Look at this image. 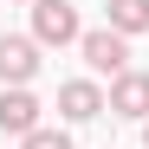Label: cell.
Segmentation results:
<instances>
[{
  "mask_svg": "<svg viewBox=\"0 0 149 149\" xmlns=\"http://www.w3.org/2000/svg\"><path fill=\"white\" fill-rule=\"evenodd\" d=\"M33 130H45V123H39V97L33 91H0V136H19V143H26Z\"/></svg>",
  "mask_w": 149,
  "mask_h": 149,
  "instance_id": "5",
  "label": "cell"
},
{
  "mask_svg": "<svg viewBox=\"0 0 149 149\" xmlns=\"http://www.w3.org/2000/svg\"><path fill=\"white\" fill-rule=\"evenodd\" d=\"M104 26L123 33V39L149 33V0H104Z\"/></svg>",
  "mask_w": 149,
  "mask_h": 149,
  "instance_id": "7",
  "label": "cell"
},
{
  "mask_svg": "<svg viewBox=\"0 0 149 149\" xmlns=\"http://www.w3.org/2000/svg\"><path fill=\"white\" fill-rule=\"evenodd\" d=\"M143 149H149V123H143Z\"/></svg>",
  "mask_w": 149,
  "mask_h": 149,
  "instance_id": "9",
  "label": "cell"
},
{
  "mask_svg": "<svg viewBox=\"0 0 149 149\" xmlns=\"http://www.w3.org/2000/svg\"><path fill=\"white\" fill-rule=\"evenodd\" d=\"M110 110H117V117L149 123V71H123V78L110 84Z\"/></svg>",
  "mask_w": 149,
  "mask_h": 149,
  "instance_id": "6",
  "label": "cell"
},
{
  "mask_svg": "<svg viewBox=\"0 0 149 149\" xmlns=\"http://www.w3.org/2000/svg\"><path fill=\"white\" fill-rule=\"evenodd\" d=\"M19 149H71V136H65V130H33Z\"/></svg>",
  "mask_w": 149,
  "mask_h": 149,
  "instance_id": "8",
  "label": "cell"
},
{
  "mask_svg": "<svg viewBox=\"0 0 149 149\" xmlns=\"http://www.w3.org/2000/svg\"><path fill=\"white\" fill-rule=\"evenodd\" d=\"M33 39L39 45H78L84 39L78 7H71V0H39V7H33Z\"/></svg>",
  "mask_w": 149,
  "mask_h": 149,
  "instance_id": "3",
  "label": "cell"
},
{
  "mask_svg": "<svg viewBox=\"0 0 149 149\" xmlns=\"http://www.w3.org/2000/svg\"><path fill=\"white\" fill-rule=\"evenodd\" d=\"M39 71V39L26 33H0V91H26Z\"/></svg>",
  "mask_w": 149,
  "mask_h": 149,
  "instance_id": "2",
  "label": "cell"
},
{
  "mask_svg": "<svg viewBox=\"0 0 149 149\" xmlns=\"http://www.w3.org/2000/svg\"><path fill=\"white\" fill-rule=\"evenodd\" d=\"M26 7H39V0H26Z\"/></svg>",
  "mask_w": 149,
  "mask_h": 149,
  "instance_id": "10",
  "label": "cell"
},
{
  "mask_svg": "<svg viewBox=\"0 0 149 149\" xmlns=\"http://www.w3.org/2000/svg\"><path fill=\"white\" fill-rule=\"evenodd\" d=\"M104 110H110V97L97 91L91 78H65L58 84V117L65 123H91V117H104Z\"/></svg>",
  "mask_w": 149,
  "mask_h": 149,
  "instance_id": "4",
  "label": "cell"
},
{
  "mask_svg": "<svg viewBox=\"0 0 149 149\" xmlns=\"http://www.w3.org/2000/svg\"><path fill=\"white\" fill-rule=\"evenodd\" d=\"M78 52H84V65L97 71V78H123V71H130V39L123 33H110V26H91L84 39H78Z\"/></svg>",
  "mask_w": 149,
  "mask_h": 149,
  "instance_id": "1",
  "label": "cell"
}]
</instances>
